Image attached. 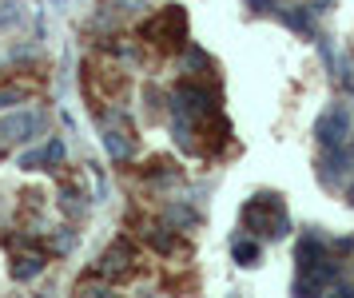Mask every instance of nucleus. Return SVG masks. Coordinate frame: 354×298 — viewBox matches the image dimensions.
<instances>
[{
	"label": "nucleus",
	"mask_w": 354,
	"mask_h": 298,
	"mask_svg": "<svg viewBox=\"0 0 354 298\" xmlns=\"http://www.w3.org/2000/svg\"><path fill=\"white\" fill-rule=\"evenodd\" d=\"M243 223H247V227H259V231H267L271 239H283L290 231L287 207H283L279 195H255L251 203L243 207Z\"/></svg>",
	"instance_id": "obj_1"
},
{
	"label": "nucleus",
	"mask_w": 354,
	"mask_h": 298,
	"mask_svg": "<svg viewBox=\"0 0 354 298\" xmlns=\"http://www.w3.org/2000/svg\"><path fill=\"white\" fill-rule=\"evenodd\" d=\"M171 36V44H179V40H187V16H183V8L179 4H171V8H163L160 20H151L144 28V36Z\"/></svg>",
	"instance_id": "obj_2"
},
{
	"label": "nucleus",
	"mask_w": 354,
	"mask_h": 298,
	"mask_svg": "<svg viewBox=\"0 0 354 298\" xmlns=\"http://www.w3.org/2000/svg\"><path fill=\"white\" fill-rule=\"evenodd\" d=\"M346 131H351V124H346V111H326V115L319 120V143H322V151L346 147Z\"/></svg>",
	"instance_id": "obj_3"
},
{
	"label": "nucleus",
	"mask_w": 354,
	"mask_h": 298,
	"mask_svg": "<svg viewBox=\"0 0 354 298\" xmlns=\"http://www.w3.org/2000/svg\"><path fill=\"white\" fill-rule=\"evenodd\" d=\"M32 131H36V115H32V111H20V115H8V120H0V143L28 140Z\"/></svg>",
	"instance_id": "obj_4"
},
{
	"label": "nucleus",
	"mask_w": 354,
	"mask_h": 298,
	"mask_svg": "<svg viewBox=\"0 0 354 298\" xmlns=\"http://www.w3.org/2000/svg\"><path fill=\"white\" fill-rule=\"evenodd\" d=\"M128 263H131V247L120 239L112 251L104 254V274H120V270H128Z\"/></svg>",
	"instance_id": "obj_5"
},
{
	"label": "nucleus",
	"mask_w": 354,
	"mask_h": 298,
	"mask_svg": "<svg viewBox=\"0 0 354 298\" xmlns=\"http://www.w3.org/2000/svg\"><path fill=\"white\" fill-rule=\"evenodd\" d=\"M231 254H235V263H243V267H255L263 251H259V243H243V239H239V243L231 247Z\"/></svg>",
	"instance_id": "obj_6"
},
{
	"label": "nucleus",
	"mask_w": 354,
	"mask_h": 298,
	"mask_svg": "<svg viewBox=\"0 0 354 298\" xmlns=\"http://www.w3.org/2000/svg\"><path fill=\"white\" fill-rule=\"evenodd\" d=\"M104 147H108V151H112L115 159H124V156H131V143L124 140V136H120V131H108V136H104Z\"/></svg>",
	"instance_id": "obj_7"
},
{
	"label": "nucleus",
	"mask_w": 354,
	"mask_h": 298,
	"mask_svg": "<svg viewBox=\"0 0 354 298\" xmlns=\"http://www.w3.org/2000/svg\"><path fill=\"white\" fill-rule=\"evenodd\" d=\"M40 259H17V267H12V279H32V274H40Z\"/></svg>",
	"instance_id": "obj_8"
},
{
	"label": "nucleus",
	"mask_w": 354,
	"mask_h": 298,
	"mask_svg": "<svg viewBox=\"0 0 354 298\" xmlns=\"http://www.w3.org/2000/svg\"><path fill=\"white\" fill-rule=\"evenodd\" d=\"M283 20H287L290 28H299V32H310V20H306V12H303V8H295V12H287Z\"/></svg>",
	"instance_id": "obj_9"
},
{
	"label": "nucleus",
	"mask_w": 354,
	"mask_h": 298,
	"mask_svg": "<svg viewBox=\"0 0 354 298\" xmlns=\"http://www.w3.org/2000/svg\"><path fill=\"white\" fill-rule=\"evenodd\" d=\"M17 95H20V92H0V108H4V104H12Z\"/></svg>",
	"instance_id": "obj_10"
},
{
	"label": "nucleus",
	"mask_w": 354,
	"mask_h": 298,
	"mask_svg": "<svg viewBox=\"0 0 354 298\" xmlns=\"http://www.w3.org/2000/svg\"><path fill=\"white\" fill-rule=\"evenodd\" d=\"M115 4H140V0H115Z\"/></svg>",
	"instance_id": "obj_11"
}]
</instances>
